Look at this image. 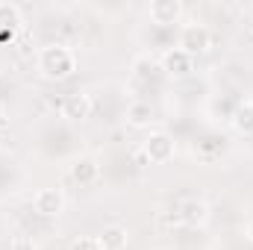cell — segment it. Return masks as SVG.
Here are the masks:
<instances>
[{
	"label": "cell",
	"instance_id": "obj_10",
	"mask_svg": "<svg viewBox=\"0 0 253 250\" xmlns=\"http://www.w3.org/2000/svg\"><path fill=\"white\" fill-rule=\"evenodd\" d=\"M97 242H100L103 250H124L126 242H129V233L121 224H109V227H103V233L97 236Z\"/></svg>",
	"mask_w": 253,
	"mask_h": 250
},
{
	"label": "cell",
	"instance_id": "obj_14",
	"mask_svg": "<svg viewBox=\"0 0 253 250\" xmlns=\"http://www.w3.org/2000/svg\"><path fill=\"white\" fill-rule=\"evenodd\" d=\"M71 250H103V248H100L97 239H80V242L71 245Z\"/></svg>",
	"mask_w": 253,
	"mask_h": 250
},
{
	"label": "cell",
	"instance_id": "obj_8",
	"mask_svg": "<svg viewBox=\"0 0 253 250\" xmlns=\"http://www.w3.org/2000/svg\"><path fill=\"white\" fill-rule=\"evenodd\" d=\"M156 121V112L147 100H132L126 106V124L135 126V129H147V126Z\"/></svg>",
	"mask_w": 253,
	"mask_h": 250
},
{
	"label": "cell",
	"instance_id": "obj_7",
	"mask_svg": "<svg viewBox=\"0 0 253 250\" xmlns=\"http://www.w3.org/2000/svg\"><path fill=\"white\" fill-rule=\"evenodd\" d=\"M91 109H94V100H91L88 91H71V94H65L62 118H68V121H85L91 115Z\"/></svg>",
	"mask_w": 253,
	"mask_h": 250
},
{
	"label": "cell",
	"instance_id": "obj_3",
	"mask_svg": "<svg viewBox=\"0 0 253 250\" xmlns=\"http://www.w3.org/2000/svg\"><path fill=\"white\" fill-rule=\"evenodd\" d=\"M65 191L56 186H47V188H39L33 194V212L42 215V218H59L65 212Z\"/></svg>",
	"mask_w": 253,
	"mask_h": 250
},
{
	"label": "cell",
	"instance_id": "obj_1",
	"mask_svg": "<svg viewBox=\"0 0 253 250\" xmlns=\"http://www.w3.org/2000/svg\"><path fill=\"white\" fill-rule=\"evenodd\" d=\"M36 65H39V74L44 80H65L77 71V53L65 44H47L39 50Z\"/></svg>",
	"mask_w": 253,
	"mask_h": 250
},
{
	"label": "cell",
	"instance_id": "obj_9",
	"mask_svg": "<svg viewBox=\"0 0 253 250\" xmlns=\"http://www.w3.org/2000/svg\"><path fill=\"white\" fill-rule=\"evenodd\" d=\"M71 180L74 183H80V186H91L94 180H97V174H100V168H97V162L94 159H88V156H83V159H77L74 165H71Z\"/></svg>",
	"mask_w": 253,
	"mask_h": 250
},
{
	"label": "cell",
	"instance_id": "obj_11",
	"mask_svg": "<svg viewBox=\"0 0 253 250\" xmlns=\"http://www.w3.org/2000/svg\"><path fill=\"white\" fill-rule=\"evenodd\" d=\"M206 218H209V206L203 200H186L180 206V221L189 224V227H200Z\"/></svg>",
	"mask_w": 253,
	"mask_h": 250
},
{
	"label": "cell",
	"instance_id": "obj_6",
	"mask_svg": "<svg viewBox=\"0 0 253 250\" xmlns=\"http://www.w3.org/2000/svg\"><path fill=\"white\" fill-rule=\"evenodd\" d=\"M183 12L186 9H183L180 0H153L147 6V15H150V21L156 27H174V24H180Z\"/></svg>",
	"mask_w": 253,
	"mask_h": 250
},
{
	"label": "cell",
	"instance_id": "obj_15",
	"mask_svg": "<svg viewBox=\"0 0 253 250\" xmlns=\"http://www.w3.org/2000/svg\"><path fill=\"white\" fill-rule=\"evenodd\" d=\"M6 124H9V112H6V103L0 100V129H3Z\"/></svg>",
	"mask_w": 253,
	"mask_h": 250
},
{
	"label": "cell",
	"instance_id": "obj_13",
	"mask_svg": "<svg viewBox=\"0 0 253 250\" xmlns=\"http://www.w3.org/2000/svg\"><path fill=\"white\" fill-rule=\"evenodd\" d=\"M9 250H36V242H33L30 236H15L12 245H9Z\"/></svg>",
	"mask_w": 253,
	"mask_h": 250
},
{
	"label": "cell",
	"instance_id": "obj_5",
	"mask_svg": "<svg viewBox=\"0 0 253 250\" xmlns=\"http://www.w3.org/2000/svg\"><path fill=\"white\" fill-rule=\"evenodd\" d=\"M162 71L168 74V77H174V80H186L191 77V71H194V56H189L186 50H180V47H168L165 53H162Z\"/></svg>",
	"mask_w": 253,
	"mask_h": 250
},
{
	"label": "cell",
	"instance_id": "obj_2",
	"mask_svg": "<svg viewBox=\"0 0 253 250\" xmlns=\"http://www.w3.org/2000/svg\"><path fill=\"white\" fill-rule=\"evenodd\" d=\"M209 44H212V30L206 24H200V21L180 24V30H177V47L180 50H186L189 56H194V53L209 50Z\"/></svg>",
	"mask_w": 253,
	"mask_h": 250
},
{
	"label": "cell",
	"instance_id": "obj_16",
	"mask_svg": "<svg viewBox=\"0 0 253 250\" xmlns=\"http://www.w3.org/2000/svg\"><path fill=\"white\" fill-rule=\"evenodd\" d=\"M245 239H248V242L253 245V215L248 218V224H245Z\"/></svg>",
	"mask_w": 253,
	"mask_h": 250
},
{
	"label": "cell",
	"instance_id": "obj_4",
	"mask_svg": "<svg viewBox=\"0 0 253 250\" xmlns=\"http://www.w3.org/2000/svg\"><path fill=\"white\" fill-rule=\"evenodd\" d=\"M141 153H144L153 165H165V162L174 159V153H177V141H174L168 132H150L147 141L141 144Z\"/></svg>",
	"mask_w": 253,
	"mask_h": 250
},
{
	"label": "cell",
	"instance_id": "obj_12",
	"mask_svg": "<svg viewBox=\"0 0 253 250\" xmlns=\"http://www.w3.org/2000/svg\"><path fill=\"white\" fill-rule=\"evenodd\" d=\"M233 126H236L242 135H253V100H245V103L236 109Z\"/></svg>",
	"mask_w": 253,
	"mask_h": 250
}]
</instances>
